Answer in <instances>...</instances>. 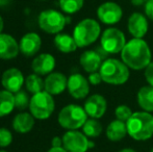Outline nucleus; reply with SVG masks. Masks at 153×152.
Returning a JSON list of instances; mask_svg holds the SVG:
<instances>
[{
    "label": "nucleus",
    "mask_w": 153,
    "mask_h": 152,
    "mask_svg": "<svg viewBox=\"0 0 153 152\" xmlns=\"http://www.w3.org/2000/svg\"><path fill=\"white\" fill-rule=\"evenodd\" d=\"M121 59L129 69L140 71L151 63V50L144 39L133 38L125 44L121 51Z\"/></svg>",
    "instance_id": "f257e3e1"
},
{
    "label": "nucleus",
    "mask_w": 153,
    "mask_h": 152,
    "mask_svg": "<svg viewBox=\"0 0 153 152\" xmlns=\"http://www.w3.org/2000/svg\"><path fill=\"white\" fill-rule=\"evenodd\" d=\"M127 133L135 141H147L153 136V116L148 112H135L126 122Z\"/></svg>",
    "instance_id": "f03ea898"
},
{
    "label": "nucleus",
    "mask_w": 153,
    "mask_h": 152,
    "mask_svg": "<svg viewBox=\"0 0 153 152\" xmlns=\"http://www.w3.org/2000/svg\"><path fill=\"white\" fill-rule=\"evenodd\" d=\"M102 80L105 83L113 85H121L129 79V68L123 61L117 59H107L103 61L99 69Z\"/></svg>",
    "instance_id": "7ed1b4c3"
},
{
    "label": "nucleus",
    "mask_w": 153,
    "mask_h": 152,
    "mask_svg": "<svg viewBox=\"0 0 153 152\" xmlns=\"http://www.w3.org/2000/svg\"><path fill=\"white\" fill-rule=\"evenodd\" d=\"M101 37V26L98 21L92 18H85L77 23L73 30V38L78 48H85Z\"/></svg>",
    "instance_id": "20e7f679"
},
{
    "label": "nucleus",
    "mask_w": 153,
    "mask_h": 152,
    "mask_svg": "<svg viewBox=\"0 0 153 152\" xmlns=\"http://www.w3.org/2000/svg\"><path fill=\"white\" fill-rule=\"evenodd\" d=\"M88 114L85 108L77 104H69L62 108L59 113L57 121L62 128L67 130H78L82 128L88 120Z\"/></svg>",
    "instance_id": "39448f33"
},
{
    "label": "nucleus",
    "mask_w": 153,
    "mask_h": 152,
    "mask_svg": "<svg viewBox=\"0 0 153 152\" xmlns=\"http://www.w3.org/2000/svg\"><path fill=\"white\" fill-rule=\"evenodd\" d=\"M29 112L38 120H46L51 117L55 108L53 95L48 92L41 91L36 94H33L30 98L29 103Z\"/></svg>",
    "instance_id": "423d86ee"
},
{
    "label": "nucleus",
    "mask_w": 153,
    "mask_h": 152,
    "mask_svg": "<svg viewBox=\"0 0 153 152\" xmlns=\"http://www.w3.org/2000/svg\"><path fill=\"white\" fill-rule=\"evenodd\" d=\"M70 19L56 10H45L39 16V26L49 35H57L65 28Z\"/></svg>",
    "instance_id": "0eeeda50"
},
{
    "label": "nucleus",
    "mask_w": 153,
    "mask_h": 152,
    "mask_svg": "<svg viewBox=\"0 0 153 152\" xmlns=\"http://www.w3.org/2000/svg\"><path fill=\"white\" fill-rule=\"evenodd\" d=\"M126 43L124 33L116 27L106 28L100 37V46L107 54H117L121 52Z\"/></svg>",
    "instance_id": "6e6552de"
},
{
    "label": "nucleus",
    "mask_w": 153,
    "mask_h": 152,
    "mask_svg": "<svg viewBox=\"0 0 153 152\" xmlns=\"http://www.w3.org/2000/svg\"><path fill=\"white\" fill-rule=\"evenodd\" d=\"M90 139L78 130H68L62 136V147L68 152H87Z\"/></svg>",
    "instance_id": "1a4fd4ad"
},
{
    "label": "nucleus",
    "mask_w": 153,
    "mask_h": 152,
    "mask_svg": "<svg viewBox=\"0 0 153 152\" xmlns=\"http://www.w3.org/2000/svg\"><path fill=\"white\" fill-rule=\"evenodd\" d=\"M97 17L103 24L115 25L121 21L123 10L119 4L114 1L103 2L97 8Z\"/></svg>",
    "instance_id": "9d476101"
},
{
    "label": "nucleus",
    "mask_w": 153,
    "mask_h": 152,
    "mask_svg": "<svg viewBox=\"0 0 153 152\" xmlns=\"http://www.w3.org/2000/svg\"><path fill=\"white\" fill-rule=\"evenodd\" d=\"M67 89L69 91V94L74 99H85V97H88V95L90 93L89 79L85 78V76L79 73L72 74L68 78Z\"/></svg>",
    "instance_id": "9b49d317"
},
{
    "label": "nucleus",
    "mask_w": 153,
    "mask_h": 152,
    "mask_svg": "<svg viewBox=\"0 0 153 152\" xmlns=\"http://www.w3.org/2000/svg\"><path fill=\"white\" fill-rule=\"evenodd\" d=\"M102 52H105L102 47L96 49V50L85 51L79 59V63H80L82 69L88 73L99 71L103 63V59L105 57V54H102Z\"/></svg>",
    "instance_id": "f8f14e48"
},
{
    "label": "nucleus",
    "mask_w": 153,
    "mask_h": 152,
    "mask_svg": "<svg viewBox=\"0 0 153 152\" xmlns=\"http://www.w3.org/2000/svg\"><path fill=\"white\" fill-rule=\"evenodd\" d=\"M25 83V77L18 68H10L5 70L1 76V85L4 90L17 93Z\"/></svg>",
    "instance_id": "ddd939ff"
},
{
    "label": "nucleus",
    "mask_w": 153,
    "mask_h": 152,
    "mask_svg": "<svg viewBox=\"0 0 153 152\" xmlns=\"http://www.w3.org/2000/svg\"><path fill=\"white\" fill-rule=\"evenodd\" d=\"M127 29L133 38L143 39L147 35L149 24L146 15L142 13H132L127 21Z\"/></svg>",
    "instance_id": "4468645a"
},
{
    "label": "nucleus",
    "mask_w": 153,
    "mask_h": 152,
    "mask_svg": "<svg viewBox=\"0 0 153 152\" xmlns=\"http://www.w3.org/2000/svg\"><path fill=\"white\" fill-rule=\"evenodd\" d=\"M83 108L89 117L94 118V119H100L106 113V99L100 94H94L87 98Z\"/></svg>",
    "instance_id": "2eb2a0df"
},
{
    "label": "nucleus",
    "mask_w": 153,
    "mask_h": 152,
    "mask_svg": "<svg viewBox=\"0 0 153 152\" xmlns=\"http://www.w3.org/2000/svg\"><path fill=\"white\" fill-rule=\"evenodd\" d=\"M68 85V78L61 72H52L48 74L44 80V90L51 95H59Z\"/></svg>",
    "instance_id": "dca6fc26"
},
{
    "label": "nucleus",
    "mask_w": 153,
    "mask_h": 152,
    "mask_svg": "<svg viewBox=\"0 0 153 152\" xmlns=\"http://www.w3.org/2000/svg\"><path fill=\"white\" fill-rule=\"evenodd\" d=\"M41 46H42V40L40 36L36 33H28L24 35L19 43L20 52L27 57L36 55L40 51Z\"/></svg>",
    "instance_id": "f3484780"
},
{
    "label": "nucleus",
    "mask_w": 153,
    "mask_h": 152,
    "mask_svg": "<svg viewBox=\"0 0 153 152\" xmlns=\"http://www.w3.org/2000/svg\"><path fill=\"white\" fill-rule=\"evenodd\" d=\"M20 47L13 36L8 33H0V59H13L18 56Z\"/></svg>",
    "instance_id": "a211bd4d"
},
{
    "label": "nucleus",
    "mask_w": 153,
    "mask_h": 152,
    "mask_svg": "<svg viewBox=\"0 0 153 152\" xmlns=\"http://www.w3.org/2000/svg\"><path fill=\"white\" fill-rule=\"evenodd\" d=\"M55 59L49 53H42L33 59L31 63V69L33 73L39 75H48L52 73L55 68Z\"/></svg>",
    "instance_id": "6ab92c4d"
},
{
    "label": "nucleus",
    "mask_w": 153,
    "mask_h": 152,
    "mask_svg": "<svg viewBox=\"0 0 153 152\" xmlns=\"http://www.w3.org/2000/svg\"><path fill=\"white\" fill-rule=\"evenodd\" d=\"M34 123H36V118L30 113L22 112L15 116L12 125L15 131L19 133H27L33 128Z\"/></svg>",
    "instance_id": "aec40b11"
},
{
    "label": "nucleus",
    "mask_w": 153,
    "mask_h": 152,
    "mask_svg": "<svg viewBox=\"0 0 153 152\" xmlns=\"http://www.w3.org/2000/svg\"><path fill=\"white\" fill-rule=\"evenodd\" d=\"M106 138L111 142H119L126 136L127 133V126L126 122L120 121L116 119L111 121L106 127Z\"/></svg>",
    "instance_id": "412c9836"
},
{
    "label": "nucleus",
    "mask_w": 153,
    "mask_h": 152,
    "mask_svg": "<svg viewBox=\"0 0 153 152\" xmlns=\"http://www.w3.org/2000/svg\"><path fill=\"white\" fill-rule=\"evenodd\" d=\"M137 100L140 108L144 112L153 113V87L144 85L137 91Z\"/></svg>",
    "instance_id": "4be33fe9"
},
{
    "label": "nucleus",
    "mask_w": 153,
    "mask_h": 152,
    "mask_svg": "<svg viewBox=\"0 0 153 152\" xmlns=\"http://www.w3.org/2000/svg\"><path fill=\"white\" fill-rule=\"evenodd\" d=\"M53 42H54V46L56 47L57 50L62 53L74 52L78 48L73 36H70L68 33H57Z\"/></svg>",
    "instance_id": "5701e85b"
},
{
    "label": "nucleus",
    "mask_w": 153,
    "mask_h": 152,
    "mask_svg": "<svg viewBox=\"0 0 153 152\" xmlns=\"http://www.w3.org/2000/svg\"><path fill=\"white\" fill-rule=\"evenodd\" d=\"M15 108L14 93L6 90L0 91V118L8 116Z\"/></svg>",
    "instance_id": "b1692460"
},
{
    "label": "nucleus",
    "mask_w": 153,
    "mask_h": 152,
    "mask_svg": "<svg viewBox=\"0 0 153 152\" xmlns=\"http://www.w3.org/2000/svg\"><path fill=\"white\" fill-rule=\"evenodd\" d=\"M102 130H103L102 124L98 121V119H94V118L88 119L82 126V132L89 139L98 138L102 133Z\"/></svg>",
    "instance_id": "393cba45"
},
{
    "label": "nucleus",
    "mask_w": 153,
    "mask_h": 152,
    "mask_svg": "<svg viewBox=\"0 0 153 152\" xmlns=\"http://www.w3.org/2000/svg\"><path fill=\"white\" fill-rule=\"evenodd\" d=\"M25 87L27 91L33 95L41 91H44V80L41 78V75L39 74H29L25 78Z\"/></svg>",
    "instance_id": "a878e982"
},
{
    "label": "nucleus",
    "mask_w": 153,
    "mask_h": 152,
    "mask_svg": "<svg viewBox=\"0 0 153 152\" xmlns=\"http://www.w3.org/2000/svg\"><path fill=\"white\" fill-rule=\"evenodd\" d=\"M59 7L65 14L73 15L79 12L85 4V0H59Z\"/></svg>",
    "instance_id": "bb28decb"
},
{
    "label": "nucleus",
    "mask_w": 153,
    "mask_h": 152,
    "mask_svg": "<svg viewBox=\"0 0 153 152\" xmlns=\"http://www.w3.org/2000/svg\"><path fill=\"white\" fill-rule=\"evenodd\" d=\"M14 95H15V108H18L19 110H24L29 108L30 98H29L28 94L26 92L20 90L19 92L15 93Z\"/></svg>",
    "instance_id": "cd10ccee"
},
{
    "label": "nucleus",
    "mask_w": 153,
    "mask_h": 152,
    "mask_svg": "<svg viewBox=\"0 0 153 152\" xmlns=\"http://www.w3.org/2000/svg\"><path fill=\"white\" fill-rule=\"evenodd\" d=\"M132 110L129 106L125 105V104H121V105L117 106L115 110V116L116 119L120 120L123 122H127L129 120V118L132 116Z\"/></svg>",
    "instance_id": "c85d7f7f"
},
{
    "label": "nucleus",
    "mask_w": 153,
    "mask_h": 152,
    "mask_svg": "<svg viewBox=\"0 0 153 152\" xmlns=\"http://www.w3.org/2000/svg\"><path fill=\"white\" fill-rule=\"evenodd\" d=\"M13 143V134L6 128H0V147L5 148Z\"/></svg>",
    "instance_id": "c756f323"
},
{
    "label": "nucleus",
    "mask_w": 153,
    "mask_h": 152,
    "mask_svg": "<svg viewBox=\"0 0 153 152\" xmlns=\"http://www.w3.org/2000/svg\"><path fill=\"white\" fill-rule=\"evenodd\" d=\"M88 79H89V82L91 83V85H98L103 81L102 80V76H101V74H100V72H99V71L90 73Z\"/></svg>",
    "instance_id": "7c9ffc66"
},
{
    "label": "nucleus",
    "mask_w": 153,
    "mask_h": 152,
    "mask_svg": "<svg viewBox=\"0 0 153 152\" xmlns=\"http://www.w3.org/2000/svg\"><path fill=\"white\" fill-rule=\"evenodd\" d=\"M145 78L147 80L148 85L153 87V61H151V63L145 69Z\"/></svg>",
    "instance_id": "2f4dec72"
},
{
    "label": "nucleus",
    "mask_w": 153,
    "mask_h": 152,
    "mask_svg": "<svg viewBox=\"0 0 153 152\" xmlns=\"http://www.w3.org/2000/svg\"><path fill=\"white\" fill-rule=\"evenodd\" d=\"M145 15L149 20L153 21V0H148L147 3L144 5Z\"/></svg>",
    "instance_id": "473e14b6"
},
{
    "label": "nucleus",
    "mask_w": 153,
    "mask_h": 152,
    "mask_svg": "<svg viewBox=\"0 0 153 152\" xmlns=\"http://www.w3.org/2000/svg\"><path fill=\"white\" fill-rule=\"evenodd\" d=\"M51 145L52 147H62V138L59 136H54L51 141Z\"/></svg>",
    "instance_id": "72a5a7b5"
},
{
    "label": "nucleus",
    "mask_w": 153,
    "mask_h": 152,
    "mask_svg": "<svg viewBox=\"0 0 153 152\" xmlns=\"http://www.w3.org/2000/svg\"><path fill=\"white\" fill-rule=\"evenodd\" d=\"M148 0H130L131 4L133 6H143L147 3Z\"/></svg>",
    "instance_id": "f704fd0d"
},
{
    "label": "nucleus",
    "mask_w": 153,
    "mask_h": 152,
    "mask_svg": "<svg viewBox=\"0 0 153 152\" xmlns=\"http://www.w3.org/2000/svg\"><path fill=\"white\" fill-rule=\"evenodd\" d=\"M48 152H68L64 147H51L48 150Z\"/></svg>",
    "instance_id": "c9c22d12"
},
{
    "label": "nucleus",
    "mask_w": 153,
    "mask_h": 152,
    "mask_svg": "<svg viewBox=\"0 0 153 152\" xmlns=\"http://www.w3.org/2000/svg\"><path fill=\"white\" fill-rule=\"evenodd\" d=\"M4 28V21L2 19V17L0 16V33H2V30Z\"/></svg>",
    "instance_id": "e433bc0d"
},
{
    "label": "nucleus",
    "mask_w": 153,
    "mask_h": 152,
    "mask_svg": "<svg viewBox=\"0 0 153 152\" xmlns=\"http://www.w3.org/2000/svg\"><path fill=\"white\" fill-rule=\"evenodd\" d=\"M118 152H137V151H135L134 149H131V148H124Z\"/></svg>",
    "instance_id": "4c0bfd02"
},
{
    "label": "nucleus",
    "mask_w": 153,
    "mask_h": 152,
    "mask_svg": "<svg viewBox=\"0 0 153 152\" xmlns=\"http://www.w3.org/2000/svg\"><path fill=\"white\" fill-rule=\"evenodd\" d=\"M89 145H90V149H92V148H94V147H95V143L93 142V141H91V140H90Z\"/></svg>",
    "instance_id": "58836bf2"
},
{
    "label": "nucleus",
    "mask_w": 153,
    "mask_h": 152,
    "mask_svg": "<svg viewBox=\"0 0 153 152\" xmlns=\"http://www.w3.org/2000/svg\"><path fill=\"white\" fill-rule=\"evenodd\" d=\"M0 152H7V151H5V150H0Z\"/></svg>",
    "instance_id": "ea45409f"
},
{
    "label": "nucleus",
    "mask_w": 153,
    "mask_h": 152,
    "mask_svg": "<svg viewBox=\"0 0 153 152\" xmlns=\"http://www.w3.org/2000/svg\"><path fill=\"white\" fill-rule=\"evenodd\" d=\"M38 1H46V0H38Z\"/></svg>",
    "instance_id": "a19ab883"
},
{
    "label": "nucleus",
    "mask_w": 153,
    "mask_h": 152,
    "mask_svg": "<svg viewBox=\"0 0 153 152\" xmlns=\"http://www.w3.org/2000/svg\"><path fill=\"white\" fill-rule=\"evenodd\" d=\"M150 152H153V147H152V149H151V150H150Z\"/></svg>",
    "instance_id": "79ce46f5"
}]
</instances>
